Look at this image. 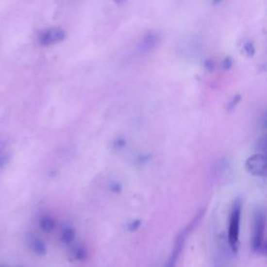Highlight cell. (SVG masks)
<instances>
[{
  "instance_id": "cell-8",
  "label": "cell",
  "mask_w": 267,
  "mask_h": 267,
  "mask_svg": "<svg viewBox=\"0 0 267 267\" xmlns=\"http://www.w3.org/2000/svg\"><path fill=\"white\" fill-rule=\"evenodd\" d=\"M40 227L44 232H51L55 227V223L51 217L43 216L40 219Z\"/></svg>"
},
{
  "instance_id": "cell-9",
  "label": "cell",
  "mask_w": 267,
  "mask_h": 267,
  "mask_svg": "<svg viewBox=\"0 0 267 267\" xmlns=\"http://www.w3.org/2000/svg\"><path fill=\"white\" fill-rule=\"evenodd\" d=\"M72 255L74 256V258L76 260H85V258L87 256V251L83 247H75L73 249Z\"/></svg>"
},
{
  "instance_id": "cell-5",
  "label": "cell",
  "mask_w": 267,
  "mask_h": 267,
  "mask_svg": "<svg viewBox=\"0 0 267 267\" xmlns=\"http://www.w3.org/2000/svg\"><path fill=\"white\" fill-rule=\"evenodd\" d=\"M66 37V33L59 27H52L42 32L39 34L38 42L42 46H50L53 44L60 43Z\"/></svg>"
},
{
  "instance_id": "cell-4",
  "label": "cell",
  "mask_w": 267,
  "mask_h": 267,
  "mask_svg": "<svg viewBox=\"0 0 267 267\" xmlns=\"http://www.w3.org/2000/svg\"><path fill=\"white\" fill-rule=\"evenodd\" d=\"M245 169L254 177H264L266 172V160L264 154L256 153L250 156L245 162Z\"/></svg>"
},
{
  "instance_id": "cell-3",
  "label": "cell",
  "mask_w": 267,
  "mask_h": 267,
  "mask_svg": "<svg viewBox=\"0 0 267 267\" xmlns=\"http://www.w3.org/2000/svg\"><path fill=\"white\" fill-rule=\"evenodd\" d=\"M265 214L262 210H258L254 219V234H252V250L260 254H265Z\"/></svg>"
},
{
  "instance_id": "cell-10",
  "label": "cell",
  "mask_w": 267,
  "mask_h": 267,
  "mask_svg": "<svg viewBox=\"0 0 267 267\" xmlns=\"http://www.w3.org/2000/svg\"><path fill=\"white\" fill-rule=\"evenodd\" d=\"M140 227V221L136 220V221H134L130 224V227H129V230L130 231H136L138 228Z\"/></svg>"
},
{
  "instance_id": "cell-1",
  "label": "cell",
  "mask_w": 267,
  "mask_h": 267,
  "mask_svg": "<svg viewBox=\"0 0 267 267\" xmlns=\"http://www.w3.org/2000/svg\"><path fill=\"white\" fill-rule=\"evenodd\" d=\"M242 203L240 200H236L232 207L230 222H229V245L234 252L238 250L239 244V230H240V219H241Z\"/></svg>"
},
{
  "instance_id": "cell-7",
  "label": "cell",
  "mask_w": 267,
  "mask_h": 267,
  "mask_svg": "<svg viewBox=\"0 0 267 267\" xmlns=\"http://www.w3.org/2000/svg\"><path fill=\"white\" fill-rule=\"evenodd\" d=\"M74 238H75V232L72 228L66 227V228H64V230L62 231L61 239L64 243H66V244L71 243L74 240Z\"/></svg>"
},
{
  "instance_id": "cell-2",
  "label": "cell",
  "mask_w": 267,
  "mask_h": 267,
  "mask_svg": "<svg viewBox=\"0 0 267 267\" xmlns=\"http://www.w3.org/2000/svg\"><path fill=\"white\" fill-rule=\"evenodd\" d=\"M200 218H201V214L199 213L198 216H196L195 218L191 221V223L179 234V236L177 237V239H175V241H174V245H173V249L171 251V255L169 257V260L166 262L164 267H177V263L179 261L181 252H182L183 249H184L187 237H188L189 233H190V232L195 228V226L198 224V222Z\"/></svg>"
},
{
  "instance_id": "cell-6",
  "label": "cell",
  "mask_w": 267,
  "mask_h": 267,
  "mask_svg": "<svg viewBox=\"0 0 267 267\" xmlns=\"http://www.w3.org/2000/svg\"><path fill=\"white\" fill-rule=\"evenodd\" d=\"M31 249L34 254L37 255H45L46 254V245L43 240H41L40 238H33L31 241Z\"/></svg>"
}]
</instances>
